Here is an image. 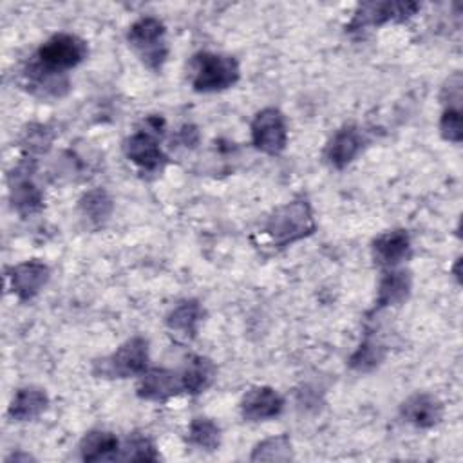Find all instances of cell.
Instances as JSON below:
<instances>
[{
	"mask_svg": "<svg viewBox=\"0 0 463 463\" xmlns=\"http://www.w3.org/2000/svg\"><path fill=\"white\" fill-rule=\"evenodd\" d=\"M54 139L52 130L47 125H29L22 134V148L25 154H43L51 148Z\"/></svg>",
	"mask_w": 463,
	"mask_h": 463,
	"instance_id": "cell-27",
	"label": "cell"
},
{
	"mask_svg": "<svg viewBox=\"0 0 463 463\" xmlns=\"http://www.w3.org/2000/svg\"><path fill=\"white\" fill-rule=\"evenodd\" d=\"M364 134L354 125H345L335 132L326 146V159L333 168H345L364 148Z\"/></svg>",
	"mask_w": 463,
	"mask_h": 463,
	"instance_id": "cell-15",
	"label": "cell"
},
{
	"mask_svg": "<svg viewBox=\"0 0 463 463\" xmlns=\"http://www.w3.org/2000/svg\"><path fill=\"white\" fill-rule=\"evenodd\" d=\"M317 230L313 210L306 199H295L277 206L264 221L262 232L279 248L291 246Z\"/></svg>",
	"mask_w": 463,
	"mask_h": 463,
	"instance_id": "cell-1",
	"label": "cell"
},
{
	"mask_svg": "<svg viewBox=\"0 0 463 463\" xmlns=\"http://www.w3.org/2000/svg\"><path fill=\"white\" fill-rule=\"evenodd\" d=\"M161 128H163L161 118H148L146 127L128 136L123 145L125 156L143 172H150V174L161 172L168 163V157L165 156L157 141Z\"/></svg>",
	"mask_w": 463,
	"mask_h": 463,
	"instance_id": "cell-5",
	"label": "cell"
},
{
	"mask_svg": "<svg viewBox=\"0 0 463 463\" xmlns=\"http://www.w3.org/2000/svg\"><path fill=\"white\" fill-rule=\"evenodd\" d=\"M461 110L459 109H452V107H445L441 119H439V132L443 136V139L452 141V143H459L463 137V130H461Z\"/></svg>",
	"mask_w": 463,
	"mask_h": 463,
	"instance_id": "cell-28",
	"label": "cell"
},
{
	"mask_svg": "<svg viewBox=\"0 0 463 463\" xmlns=\"http://www.w3.org/2000/svg\"><path fill=\"white\" fill-rule=\"evenodd\" d=\"M87 54L89 47L85 40L71 33H58L40 45L36 60L52 71L65 72L80 65Z\"/></svg>",
	"mask_w": 463,
	"mask_h": 463,
	"instance_id": "cell-6",
	"label": "cell"
},
{
	"mask_svg": "<svg viewBox=\"0 0 463 463\" xmlns=\"http://www.w3.org/2000/svg\"><path fill=\"white\" fill-rule=\"evenodd\" d=\"M418 9L420 5L416 2H362L358 4L347 31H364L367 27H378L389 22H403Z\"/></svg>",
	"mask_w": 463,
	"mask_h": 463,
	"instance_id": "cell-8",
	"label": "cell"
},
{
	"mask_svg": "<svg viewBox=\"0 0 463 463\" xmlns=\"http://www.w3.org/2000/svg\"><path fill=\"white\" fill-rule=\"evenodd\" d=\"M114 203L107 190L103 188H92L80 199V210L81 213L94 224L105 222L112 213Z\"/></svg>",
	"mask_w": 463,
	"mask_h": 463,
	"instance_id": "cell-22",
	"label": "cell"
},
{
	"mask_svg": "<svg viewBox=\"0 0 463 463\" xmlns=\"http://www.w3.org/2000/svg\"><path fill=\"white\" fill-rule=\"evenodd\" d=\"M24 81H25V89L42 99H60L71 89L67 72L52 71L42 65L38 60L31 61L25 67Z\"/></svg>",
	"mask_w": 463,
	"mask_h": 463,
	"instance_id": "cell-10",
	"label": "cell"
},
{
	"mask_svg": "<svg viewBox=\"0 0 463 463\" xmlns=\"http://www.w3.org/2000/svg\"><path fill=\"white\" fill-rule=\"evenodd\" d=\"M136 392L139 398L148 402H166L184 392L181 373L165 367L146 369L143 374H139Z\"/></svg>",
	"mask_w": 463,
	"mask_h": 463,
	"instance_id": "cell-11",
	"label": "cell"
},
{
	"mask_svg": "<svg viewBox=\"0 0 463 463\" xmlns=\"http://www.w3.org/2000/svg\"><path fill=\"white\" fill-rule=\"evenodd\" d=\"M165 25L156 16H141L136 20L127 33L128 45L137 52L141 61L152 69L159 71L168 56V45L165 40Z\"/></svg>",
	"mask_w": 463,
	"mask_h": 463,
	"instance_id": "cell-4",
	"label": "cell"
},
{
	"mask_svg": "<svg viewBox=\"0 0 463 463\" xmlns=\"http://www.w3.org/2000/svg\"><path fill=\"white\" fill-rule=\"evenodd\" d=\"M383 356H385L383 345L376 342V338L365 336L362 344L356 347V351L351 354L349 365L358 373H369L382 364Z\"/></svg>",
	"mask_w": 463,
	"mask_h": 463,
	"instance_id": "cell-25",
	"label": "cell"
},
{
	"mask_svg": "<svg viewBox=\"0 0 463 463\" xmlns=\"http://www.w3.org/2000/svg\"><path fill=\"white\" fill-rule=\"evenodd\" d=\"M250 132L253 146L268 156L280 154L288 145V125L279 109L268 107L259 110L251 119Z\"/></svg>",
	"mask_w": 463,
	"mask_h": 463,
	"instance_id": "cell-7",
	"label": "cell"
},
{
	"mask_svg": "<svg viewBox=\"0 0 463 463\" xmlns=\"http://www.w3.org/2000/svg\"><path fill=\"white\" fill-rule=\"evenodd\" d=\"M31 172L33 165L22 163L9 177V199L22 217H29L43 208V192L31 177Z\"/></svg>",
	"mask_w": 463,
	"mask_h": 463,
	"instance_id": "cell-9",
	"label": "cell"
},
{
	"mask_svg": "<svg viewBox=\"0 0 463 463\" xmlns=\"http://www.w3.org/2000/svg\"><path fill=\"white\" fill-rule=\"evenodd\" d=\"M148 367V342L136 335L125 340L114 353L94 362L92 373L99 378L139 376Z\"/></svg>",
	"mask_w": 463,
	"mask_h": 463,
	"instance_id": "cell-3",
	"label": "cell"
},
{
	"mask_svg": "<svg viewBox=\"0 0 463 463\" xmlns=\"http://www.w3.org/2000/svg\"><path fill=\"white\" fill-rule=\"evenodd\" d=\"M241 71L233 56L199 52L190 61V83L197 92H221L239 81Z\"/></svg>",
	"mask_w": 463,
	"mask_h": 463,
	"instance_id": "cell-2",
	"label": "cell"
},
{
	"mask_svg": "<svg viewBox=\"0 0 463 463\" xmlns=\"http://www.w3.org/2000/svg\"><path fill=\"white\" fill-rule=\"evenodd\" d=\"M282 409L284 398L268 385L251 387L241 400V414L246 421H266L277 418Z\"/></svg>",
	"mask_w": 463,
	"mask_h": 463,
	"instance_id": "cell-13",
	"label": "cell"
},
{
	"mask_svg": "<svg viewBox=\"0 0 463 463\" xmlns=\"http://www.w3.org/2000/svg\"><path fill=\"white\" fill-rule=\"evenodd\" d=\"M461 74L459 72H454L447 85L443 87V99L447 103V107H452V109H459V101H461Z\"/></svg>",
	"mask_w": 463,
	"mask_h": 463,
	"instance_id": "cell-29",
	"label": "cell"
},
{
	"mask_svg": "<svg viewBox=\"0 0 463 463\" xmlns=\"http://www.w3.org/2000/svg\"><path fill=\"white\" fill-rule=\"evenodd\" d=\"M188 443L212 452L217 450L221 445V429L210 418H194L188 427Z\"/></svg>",
	"mask_w": 463,
	"mask_h": 463,
	"instance_id": "cell-23",
	"label": "cell"
},
{
	"mask_svg": "<svg viewBox=\"0 0 463 463\" xmlns=\"http://www.w3.org/2000/svg\"><path fill=\"white\" fill-rule=\"evenodd\" d=\"M179 373L183 380V391L186 394L195 396L204 392L213 383L217 376V367L210 358L195 354L186 362V365Z\"/></svg>",
	"mask_w": 463,
	"mask_h": 463,
	"instance_id": "cell-21",
	"label": "cell"
},
{
	"mask_svg": "<svg viewBox=\"0 0 463 463\" xmlns=\"http://www.w3.org/2000/svg\"><path fill=\"white\" fill-rule=\"evenodd\" d=\"M400 414L407 423L418 429H430L441 421L443 405L434 394L416 392L402 403Z\"/></svg>",
	"mask_w": 463,
	"mask_h": 463,
	"instance_id": "cell-16",
	"label": "cell"
},
{
	"mask_svg": "<svg viewBox=\"0 0 463 463\" xmlns=\"http://www.w3.org/2000/svg\"><path fill=\"white\" fill-rule=\"evenodd\" d=\"M49 277H51V271H49L47 264H43L40 260L20 262V264L13 266L7 273L9 286L20 300L34 298L43 289Z\"/></svg>",
	"mask_w": 463,
	"mask_h": 463,
	"instance_id": "cell-12",
	"label": "cell"
},
{
	"mask_svg": "<svg viewBox=\"0 0 463 463\" xmlns=\"http://www.w3.org/2000/svg\"><path fill=\"white\" fill-rule=\"evenodd\" d=\"M293 458L291 439L286 434L271 436L255 445L250 459L251 461H289Z\"/></svg>",
	"mask_w": 463,
	"mask_h": 463,
	"instance_id": "cell-24",
	"label": "cell"
},
{
	"mask_svg": "<svg viewBox=\"0 0 463 463\" xmlns=\"http://www.w3.org/2000/svg\"><path fill=\"white\" fill-rule=\"evenodd\" d=\"M203 317L204 311L197 300H183L170 309L165 324L168 331H172V335H175L177 338L192 340L199 331Z\"/></svg>",
	"mask_w": 463,
	"mask_h": 463,
	"instance_id": "cell-18",
	"label": "cell"
},
{
	"mask_svg": "<svg viewBox=\"0 0 463 463\" xmlns=\"http://www.w3.org/2000/svg\"><path fill=\"white\" fill-rule=\"evenodd\" d=\"M373 259L385 269L398 268L411 255V237L407 230H389L378 235L371 246Z\"/></svg>",
	"mask_w": 463,
	"mask_h": 463,
	"instance_id": "cell-14",
	"label": "cell"
},
{
	"mask_svg": "<svg viewBox=\"0 0 463 463\" xmlns=\"http://www.w3.org/2000/svg\"><path fill=\"white\" fill-rule=\"evenodd\" d=\"M49 407V396L43 389L29 385L16 391L9 405V416L16 421H31L45 412Z\"/></svg>",
	"mask_w": 463,
	"mask_h": 463,
	"instance_id": "cell-20",
	"label": "cell"
},
{
	"mask_svg": "<svg viewBox=\"0 0 463 463\" xmlns=\"http://www.w3.org/2000/svg\"><path fill=\"white\" fill-rule=\"evenodd\" d=\"M121 443L116 434L101 429L89 430L80 441V456L83 461H110L118 459Z\"/></svg>",
	"mask_w": 463,
	"mask_h": 463,
	"instance_id": "cell-19",
	"label": "cell"
},
{
	"mask_svg": "<svg viewBox=\"0 0 463 463\" xmlns=\"http://www.w3.org/2000/svg\"><path fill=\"white\" fill-rule=\"evenodd\" d=\"M412 288V279L411 273L402 269V268H392L387 269L378 284V293H376V304L374 309H383V307H392L403 304Z\"/></svg>",
	"mask_w": 463,
	"mask_h": 463,
	"instance_id": "cell-17",
	"label": "cell"
},
{
	"mask_svg": "<svg viewBox=\"0 0 463 463\" xmlns=\"http://www.w3.org/2000/svg\"><path fill=\"white\" fill-rule=\"evenodd\" d=\"M118 459L123 461H157L159 454L156 452L154 443L145 434H132L125 439L119 449Z\"/></svg>",
	"mask_w": 463,
	"mask_h": 463,
	"instance_id": "cell-26",
	"label": "cell"
}]
</instances>
